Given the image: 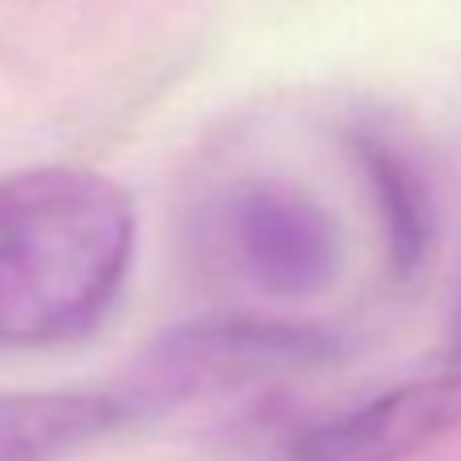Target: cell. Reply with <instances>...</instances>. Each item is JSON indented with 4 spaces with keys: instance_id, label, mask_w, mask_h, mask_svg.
Wrapping results in <instances>:
<instances>
[{
    "instance_id": "cell-1",
    "label": "cell",
    "mask_w": 461,
    "mask_h": 461,
    "mask_svg": "<svg viewBox=\"0 0 461 461\" xmlns=\"http://www.w3.org/2000/svg\"><path fill=\"white\" fill-rule=\"evenodd\" d=\"M135 261V204L74 164L0 180V348L90 335L114 311Z\"/></svg>"
},
{
    "instance_id": "cell-2",
    "label": "cell",
    "mask_w": 461,
    "mask_h": 461,
    "mask_svg": "<svg viewBox=\"0 0 461 461\" xmlns=\"http://www.w3.org/2000/svg\"><path fill=\"white\" fill-rule=\"evenodd\" d=\"M209 245L261 298H314L339 282L348 233L319 196L286 180H237L209 209Z\"/></svg>"
},
{
    "instance_id": "cell-3",
    "label": "cell",
    "mask_w": 461,
    "mask_h": 461,
    "mask_svg": "<svg viewBox=\"0 0 461 461\" xmlns=\"http://www.w3.org/2000/svg\"><path fill=\"white\" fill-rule=\"evenodd\" d=\"M339 343L306 322L274 319H201L180 322L156 339L122 388L135 417L176 401L241 388L258 380H282L294 372L331 364Z\"/></svg>"
},
{
    "instance_id": "cell-4",
    "label": "cell",
    "mask_w": 461,
    "mask_h": 461,
    "mask_svg": "<svg viewBox=\"0 0 461 461\" xmlns=\"http://www.w3.org/2000/svg\"><path fill=\"white\" fill-rule=\"evenodd\" d=\"M461 429V372L425 375L380 392L286 445V461H409Z\"/></svg>"
},
{
    "instance_id": "cell-5",
    "label": "cell",
    "mask_w": 461,
    "mask_h": 461,
    "mask_svg": "<svg viewBox=\"0 0 461 461\" xmlns=\"http://www.w3.org/2000/svg\"><path fill=\"white\" fill-rule=\"evenodd\" d=\"M135 417L122 392L0 396V461H58Z\"/></svg>"
},
{
    "instance_id": "cell-6",
    "label": "cell",
    "mask_w": 461,
    "mask_h": 461,
    "mask_svg": "<svg viewBox=\"0 0 461 461\" xmlns=\"http://www.w3.org/2000/svg\"><path fill=\"white\" fill-rule=\"evenodd\" d=\"M356 159L364 167L367 184H372L380 225H384V237H388L392 270L401 278H412L425 266L429 237H433L425 188H420L417 172L375 135H356Z\"/></svg>"
},
{
    "instance_id": "cell-7",
    "label": "cell",
    "mask_w": 461,
    "mask_h": 461,
    "mask_svg": "<svg viewBox=\"0 0 461 461\" xmlns=\"http://www.w3.org/2000/svg\"><path fill=\"white\" fill-rule=\"evenodd\" d=\"M453 356H457V372H461V290L453 303Z\"/></svg>"
}]
</instances>
